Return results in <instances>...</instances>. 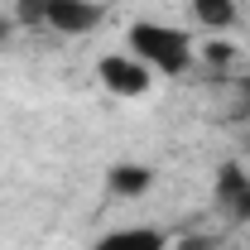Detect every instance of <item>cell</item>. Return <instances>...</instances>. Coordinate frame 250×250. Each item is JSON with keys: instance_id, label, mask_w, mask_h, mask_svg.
Instances as JSON below:
<instances>
[{"instance_id": "obj_3", "label": "cell", "mask_w": 250, "mask_h": 250, "mask_svg": "<svg viewBox=\"0 0 250 250\" xmlns=\"http://www.w3.org/2000/svg\"><path fill=\"white\" fill-rule=\"evenodd\" d=\"M96 82L111 96H121V101H140V96H149V87H154V72L135 58V53L116 48V53H106V58L96 62Z\"/></svg>"}, {"instance_id": "obj_7", "label": "cell", "mask_w": 250, "mask_h": 250, "mask_svg": "<svg viewBox=\"0 0 250 250\" xmlns=\"http://www.w3.org/2000/svg\"><path fill=\"white\" fill-rule=\"evenodd\" d=\"M246 188H250V173L241 168V164H221V168H217V188H212V192H217L221 207H231Z\"/></svg>"}, {"instance_id": "obj_4", "label": "cell", "mask_w": 250, "mask_h": 250, "mask_svg": "<svg viewBox=\"0 0 250 250\" xmlns=\"http://www.w3.org/2000/svg\"><path fill=\"white\" fill-rule=\"evenodd\" d=\"M154 183H159V173L149 168V164H140V159H121V164H111V173H106V192L121 197V202L145 197Z\"/></svg>"}, {"instance_id": "obj_2", "label": "cell", "mask_w": 250, "mask_h": 250, "mask_svg": "<svg viewBox=\"0 0 250 250\" xmlns=\"http://www.w3.org/2000/svg\"><path fill=\"white\" fill-rule=\"evenodd\" d=\"M15 20L29 29L62 34V39H87L92 29H101L106 5H96V0H15Z\"/></svg>"}, {"instance_id": "obj_10", "label": "cell", "mask_w": 250, "mask_h": 250, "mask_svg": "<svg viewBox=\"0 0 250 250\" xmlns=\"http://www.w3.org/2000/svg\"><path fill=\"white\" fill-rule=\"evenodd\" d=\"M241 87H246V96H250V72H246V82H241Z\"/></svg>"}, {"instance_id": "obj_6", "label": "cell", "mask_w": 250, "mask_h": 250, "mask_svg": "<svg viewBox=\"0 0 250 250\" xmlns=\"http://www.w3.org/2000/svg\"><path fill=\"white\" fill-rule=\"evenodd\" d=\"M188 10H192V20L207 34H226L241 20V5H236V0H188Z\"/></svg>"}, {"instance_id": "obj_1", "label": "cell", "mask_w": 250, "mask_h": 250, "mask_svg": "<svg viewBox=\"0 0 250 250\" xmlns=\"http://www.w3.org/2000/svg\"><path fill=\"white\" fill-rule=\"evenodd\" d=\"M125 53L145 62L154 77H183L188 67L197 62V43L183 24H168V20H135L125 29Z\"/></svg>"}, {"instance_id": "obj_8", "label": "cell", "mask_w": 250, "mask_h": 250, "mask_svg": "<svg viewBox=\"0 0 250 250\" xmlns=\"http://www.w3.org/2000/svg\"><path fill=\"white\" fill-rule=\"evenodd\" d=\"M202 58L221 67V62H231V58H236V43H226V39H212V43L202 48Z\"/></svg>"}, {"instance_id": "obj_9", "label": "cell", "mask_w": 250, "mask_h": 250, "mask_svg": "<svg viewBox=\"0 0 250 250\" xmlns=\"http://www.w3.org/2000/svg\"><path fill=\"white\" fill-rule=\"evenodd\" d=\"M226 212H231L236 221H250V188L241 192V197H236V202H231V207H226Z\"/></svg>"}, {"instance_id": "obj_5", "label": "cell", "mask_w": 250, "mask_h": 250, "mask_svg": "<svg viewBox=\"0 0 250 250\" xmlns=\"http://www.w3.org/2000/svg\"><path fill=\"white\" fill-rule=\"evenodd\" d=\"M92 250H173V246H168V236L154 231V226H116Z\"/></svg>"}]
</instances>
